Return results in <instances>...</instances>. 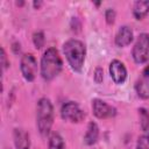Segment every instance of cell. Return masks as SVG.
I'll return each mask as SVG.
<instances>
[{
	"label": "cell",
	"mask_w": 149,
	"mask_h": 149,
	"mask_svg": "<svg viewBox=\"0 0 149 149\" xmlns=\"http://www.w3.org/2000/svg\"><path fill=\"white\" fill-rule=\"evenodd\" d=\"M1 52H2V56H1V61H2V68H3V70L9 65V63L7 62V57H6V52H5V50H3V48L1 49Z\"/></svg>",
	"instance_id": "obj_20"
},
{
	"label": "cell",
	"mask_w": 149,
	"mask_h": 149,
	"mask_svg": "<svg viewBox=\"0 0 149 149\" xmlns=\"http://www.w3.org/2000/svg\"><path fill=\"white\" fill-rule=\"evenodd\" d=\"M14 143L17 149H29L30 147L29 134L21 128H16L14 130Z\"/></svg>",
	"instance_id": "obj_11"
},
{
	"label": "cell",
	"mask_w": 149,
	"mask_h": 149,
	"mask_svg": "<svg viewBox=\"0 0 149 149\" xmlns=\"http://www.w3.org/2000/svg\"><path fill=\"white\" fill-rule=\"evenodd\" d=\"M54 108L52 104L47 98H41L37 104V127L42 135H47L52 126Z\"/></svg>",
	"instance_id": "obj_3"
},
{
	"label": "cell",
	"mask_w": 149,
	"mask_h": 149,
	"mask_svg": "<svg viewBox=\"0 0 149 149\" xmlns=\"http://www.w3.org/2000/svg\"><path fill=\"white\" fill-rule=\"evenodd\" d=\"M149 12V1H136L134 5V9H133V14L137 20H141L142 17H144Z\"/></svg>",
	"instance_id": "obj_13"
},
{
	"label": "cell",
	"mask_w": 149,
	"mask_h": 149,
	"mask_svg": "<svg viewBox=\"0 0 149 149\" xmlns=\"http://www.w3.org/2000/svg\"><path fill=\"white\" fill-rule=\"evenodd\" d=\"M133 41V31L129 27L123 26L119 29L115 36V44L118 47H126Z\"/></svg>",
	"instance_id": "obj_10"
},
{
	"label": "cell",
	"mask_w": 149,
	"mask_h": 149,
	"mask_svg": "<svg viewBox=\"0 0 149 149\" xmlns=\"http://www.w3.org/2000/svg\"><path fill=\"white\" fill-rule=\"evenodd\" d=\"M98 136H99V128L97 126V123L94 122H90L88 126H87V132L84 136V141L86 144L88 146H92L97 142L98 140Z\"/></svg>",
	"instance_id": "obj_12"
},
{
	"label": "cell",
	"mask_w": 149,
	"mask_h": 149,
	"mask_svg": "<svg viewBox=\"0 0 149 149\" xmlns=\"http://www.w3.org/2000/svg\"><path fill=\"white\" fill-rule=\"evenodd\" d=\"M64 54L66 56V59L74 71H80L84 64L86 49L83 42L78 40H69L63 45Z\"/></svg>",
	"instance_id": "obj_2"
},
{
	"label": "cell",
	"mask_w": 149,
	"mask_h": 149,
	"mask_svg": "<svg viewBox=\"0 0 149 149\" xmlns=\"http://www.w3.org/2000/svg\"><path fill=\"white\" fill-rule=\"evenodd\" d=\"M137 149H149V136L148 135H143L139 137Z\"/></svg>",
	"instance_id": "obj_17"
},
{
	"label": "cell",
	"mask_w": 149,
	"mask_h": 149,
	"mask_svg": "<svg viewBox=\"0 0 149 149\" xmlns=\"http://www.w3.org/2000/svg\"><path fill=\"white\" fill-rule=\"evenodd\" d=\"M102 74H104L102 69L101 68H97L95 69V72H94V80H95V83L100 84L102 81V79H104V76Z\"/></svg>",
	"instance_id": "obj_19"
},
{
	"label": "cell",
	"mask_w": 149,
	"mask_h": 149,
	"mask_svg": "<svg viewBox=\"0 0 149 149\" xmlns=\"http://www.w3.org/2000/svg\"><path fill=\"white\" fill-rule=\"evenodd\" d=\"M41 5H42L41 1H35V2H34V7H36V8H38Z\"/></svg>",
	"instance_id": "obj_22"
},
{
	"label": "cell",
	"mask_w": 149,
	"mask_h": 149,
	"mask_svg": "<svg viewBox=\"0 0 149 149\" xmlns=\"http://www.w3.org/2000/svg\"><path fill=\"white\" fill-rule=\"evenodd\" d=\"M20 68H21V72L23 77L28 81H31L35 79L36 72H37V63H36L35 57L31 54H26L22 56Z\"/></svg>",
	"instance_id": "obj_6"
},
{
	"label": "cell",
	"mask_w": 149,
	"mask_h": 149,
	"mask_svg": "<svg viewBox=\"0 0 149 149\" xmlns=\"http://www.w3.org/2000/svg\"><path fill=\"white\" fill-rule=\"evenodd\" d=\"M63 62L55 48H49L42 56L41 59V74L44 79L51 80L62 70Z\"/></svg>",
	"instance_id": "obj_1"
},
{
	"label": "cell",
	"mask_w": 149,
	"mask_h": 149,
	"mask_svg": "<svg viewBox=\"0 0 149 149\" xmlns=\"http://www.w3.org/2000/svg\"><path fill=\"white\" fill-rule=\"evenodd\" d=\"M109 73H111L112 79L116 84H122L127 77V70H126L123 63H121L118 59L112 61V63L109 65Z\"/></svg>",
	"instance_id": "obj_9"
},
{
	"label": "cell",
	"mask_w": 149,
	"mask_h": 149,
	"mask_svg": "<svg viewBox=\"0 0 149 149\" xmlns=\"http://www.w3.org/2000/svg\"><path fill=\"white\" fill-rule=\"evenodd\" d=\"M139 112H140V120H141L142 130L149 136V113L144 108H141Z\"/></svg>",
	"instance_id": "obj_15"
},
{
	"label": "cell",
	"mask_w": 149,
	"mask_h": 149,
	"mask_svg": "<svg viewBox=\"0 0 149 149\" xmlns=\"http://www.w3.org/2000/svg\"><path fill=\"white\" fill-rule=\"evenodd\" d=\"M33 41H34L35 47L37 49H41L44 45V34L42 31H36L33 35Z\"/></svg>",
	"instance_id": "obj_16"
},
{
	"label": "cell",
	"mask_w": 149,
	"mask_h": 149,
	"mask_svg": "<svg viewBox=\"0 0 149 149\" xmlns=\"http://www.w3.org/2000/svg\"><path fill=\"white\" fill-rule=\"evenodd\" d=\"M61 115L64 120H69L72 122H80L85 118V114L80 109L79 105L73 101H69L62 106Z\"/></svg>",
	"instance_id": "obj_5"
},
{
	"label": "cell",
	"mask_w": 149,
	"mask_h": 149,
	"mask_svg": "<svg viewBox=\"0 0 149 149\" xmlns=\"http://www.w3.org/2000/svg\"><path fill=\"white\" fill-rule=\"evenodd\" d=\"M135 90L142 99H149V65H147L135 83Z\"/></svg>",
	"instance_id": "obj_8"
},
{
	"label": "cell",
	"mask_w": 149,
	"mask_h": 149,
	"mask_svg": "<svg viewBox=\"0 0 149 149\" xmlns=\"http://www.w3.org/2000/svg\"><path fill=\"white\" fill-rule=\"evenodd\" d=\"M13 50H14L15 54H19L20 52V44L19 43H14L13 44Z\"/></svg>",
	"instance_id": "obj_21"
},
{
	"label": "cell",
	"mask_w": 149,
	"mask_h": 149,
	"mask_svg": "<svg viewBox=\"0 0 149 149\" xmlns=\"http://www.w3.org/2000/svg\"><path fill=\"white\" fill-rule=\"evenodd\" d=\"M49 149H65V144L64 141L62 139V136L57 133H54L50 136L49 140Z\"/></svg>",
	"instance_id": "obj_14"
},
{
	"label": "cell",
	"mask_w": 149,
	"mask_h": 149,
	"mask_svg": "<svg viewBox=\"0 0 149 149\" xmlns=\"http://www.w3.org/2000/svg\"><path fill=\"white\" fill-rule=\"evenodd\" d=\"M133 58L136 63L142 64L149 59V34H141L133 48Z\"/></svg>",
	"instance_id": "obj_4"
},
{
	"label": "cell",
	"mask_w": 149,
	"mask_h": 149,
	"mask_svg": "<svg viewBox=\"0 0 149 149\" xmlns=\"http://www.w3.org/2000/svg\"><path fill=\"white\" fill-rule=\"evenodd\" d=\"M105 17H106L107 23L112 24V23L114 22V19H115V12H114L113 9L108 8V9L106 10V13H105Z\"/></svg>",
	"instance_id": "obj_18"
},
{
	"label": "cell",
	"mask_w": 149,
	"mask_h": 149,
	"mask_svg": "<svg viewBox=\"0 0 149 149\" xmlns=\"http://www.w3.org/2000/svg\"><path fill=\"white\" fill-rule=\"evenodd\" d=\"M92 108H93V114L99 118V119H106V118H112L116 114V109L105 101L100 99H94L92 101Z\"/></svg>",
	"instance_id": "obj_7"
}]
</instances>
